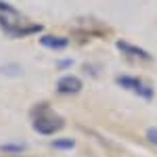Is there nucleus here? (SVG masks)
Segmentation results:
<instances>
[{"mask_svg":"<svg viewBox=\"0 0 157 157\" xmlns=\"http://www.w3.org/2000/svg\"><path fill=\"white\" fill-rule=\"evenodd\" d=\"M29 120H32L34 130L38 134H42V136H50V134L59 132L65 126V120L50 107L48 103H38L36 107L29 111Z\"/></svg>","mask_w":157,"mask_h":157,"instance_id":"obj_2","label":"nucleus"},{"mask_svg":"<svg viewBox=\"0 0 157 157\" xmlns=\"http://www.w3.org/2000/svg\"><path fill=\"white\" fill-rule=\"evenodd\" d=\"M82 90V80L75 75H63L57 82V92L59 94H78Z\"/></svg>","mask_w":157,"mask_h":157,"instance_id":"obj_5","label":"nucleus"},{"mask_svg":"<svg viewBox=\"0 0 157 157\" xmlns=\"http://www.w3.org/2000/svg\"><path fill=\"white\" fill-rule=\"evenodd\" d=\"M52 147H55V149H67V151H69V149L75 147V140H73V138H59V140L52 143Z\"/></svg>","mask_w":157,"mask_h":157,"instance_id":"obj_8","label":"nucleus"},{"mask_svg":"<svg viewBox=\"0 0 157 157\" xmlns=\"http://www.w3.org/2000/svg\"><path fill=\"white\" fill-rule=\"evenodd\" d=\"M117 50H120L121 55H126L130 61H151V52H147V50L138 48V46H134L130 42H126V40H117Z\"/></svg>","mask_w":157,"mask_h":157,"instance_id":"obj_4","label":"nucleus"},{"mask_svg":"<svg viewBox=\"0 0 157 157\" xmlns=\"http://www.w3.org/2000/svg\"><path fill=\"white\" fill-rule=\"evenodd\" d=\"M0 71L2 73H15V75H19V73H21V67H19V65H2V67H0Z\"/></svg>","mask_w":157,"mask_h":157,"instance_id":"obj_9","label":"nucleus"},{"mask_svg":"<svg viewBox=\"0 0 157 157\" xmlns=\"http://www.w3.org/2000/svg\"><path fill=\"white\" fill-rule=\"evenodd\" d=\"M117 86L134 92L136 97H140V98H147V101L153 98V86H149L145 80H140V78H134V75H120V78H117Z\"/></svg>","mask_w":157,"mask_h":157,"instance_id":"obj_3","label":"nucleus"},{"mask_svg":"<svg viewBox=\"0 0 157 157\" xmlns=\"http://www.w3.org/2000/svg\"><path fill=\"white\" fill-rule=\"evenodd\" d=\"M0 27H2L4 34H9L13 38H23V36H32V34L42 32L40 23H32L15 6L2 2V0H0Z\"/></svg>","mask_w":157,"mask_h":157,"instance_id":"obj_1","label":"nucleus"},{"mask_svg":"<svg viewBox=\"0 0 157 157\" xmlns=\"http://www.w3.org/2000/svg\"><path fill=\"white\" fill-rule=\"evenodd\" d=\"M0 151L2 153H21V151H25V145H21V143H6V145H0Z\"/></svg>","mask_w":157,"mask_h":157,"instance_id":"obj_7","label":"nucleus"},{"mask_svg":"<svg viewBox=\"0 0 157 157\" xmlns=\"http://www.w3.org/2000/svg\"><path fill=\"white\" fill-rule=\"evenodd\" d=\"M40 44L46 46V48H52V50H61L69 44V40L61 38V36H52V34H44V36L40 38Z\"/></svg>","mask_w":157,"mask_h":157,"instance_id":"obj_6","label":"nucleus"},{"mask_svg":"<svg viewBox=\"0 0 157 157\" xmlns=\"http://www.w3.org/2000/svg\"><path fill=\"white\" fill-rule=\"evenodd\" d=\"M147 138H149L153 145H157V128H151V130H147Z\"/></svg>","mask_w":157,"mask_h":157,"instance_id":"obj_10","label":"nucleus"},{"mask_svg":"<svg viewBox=\"0 0 157 157\" xmlns=\"http://www.w3.org/2000/svg\"><path fill=\"white\" fill-rule=\"evenodd\" d=\"M73 65V59H65V61H59V67L63 69V67H71Z\"/></svg>","mask_w":157,"mask_h":157,"instance_id":"obj_11","label":"nucleus"}]
</instances>
